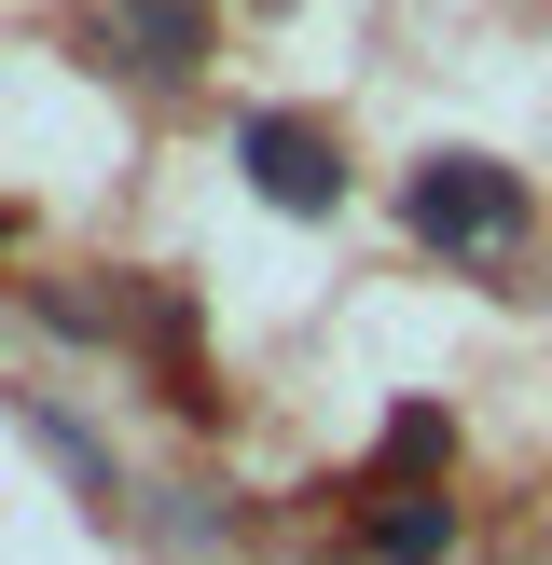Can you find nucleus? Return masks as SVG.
<instances>
[{
	"mask_svg": "<svg viewBox=\"0 0 552 565\" xmlns=\"http://www.w3.org/2000/svg\"><path fill=\"white\" fill-rule=\"evenodd\" d=\"M442 539H456V511H442V497H401V511L373 524V552H386V565H428Z\"/></svg>",
	"mask_w": 552,
	"mask_h": 565,
	"instance_id": "nucleus-4",
	"label": "nucleus"
},
{
	"mask_svg": "<svg viewBox=\"0 0 552 565\" xmlns=\"http://www.w3.org/2000/svg\"><path fill=\"white\" fill-rule=\"evenodd\" d=\"M125 42H138V70H193V0H138Z\"/></svg>",
	"mask_w": 552,
	"mask_h": 565,
	"instance_id": "nucleus-3",
	"label": "nucleus"
},
{
	"mask_svg": "<svg viewBox=\"0 0 552 565\" xmlns=\"http://www.w3.org/2000/svg\"><path fill=\"white\" fill-rule=\"evenodd\" d=\"M524 221V180H497L484 152H442V166H414V235H442V248H497Z\"/></svg>",
	"mask_w": 552,
	"mask_h": 565,
	"instance_id": "nucleus-1",
	"label": "nucleus"
},
{
	"mask_svg": "<svg viewBox=\"0 0 552 565\" xmlns=\"http://www.w3.org/2000/svg\"><path fill=\"white\" fill-rule=\"evenodd\" d=\"M248 166H263V193L276 207H331L346 193V152H331V125H304V110H248Z\"/></svg>",
	"mask_w": 552,
	"mask_h": 565,
	"instance_id": "nucleus-2",
	"label": "nucleus"
}]
</instances>
